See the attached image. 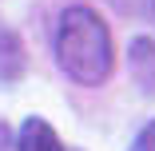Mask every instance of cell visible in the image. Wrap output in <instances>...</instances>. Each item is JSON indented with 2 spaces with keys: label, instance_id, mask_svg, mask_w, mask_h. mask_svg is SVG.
I'll use <instances>...</instances> for the list:
<instances>
[{
  "label": "cell",
  "instance_id": "cell-4",
  "mask_svg": "<svg viewBox=\"0 0 155 151\" xmlns=\"http://www.w3.org/2000/svg\"><path fill=\"white\" fill-rule=\"evenodd\" d=\"M24 72V48L16 32H0V84H12Z\"/></svg>",
  "mask_w": 155,
  "mask_h": 151
},
{
  "label": "cell",
  "instance_id": "cell-2",
  "mask_svg": "<svg viewBox=\"0 0 155 151\" xmlns=\"http://www.w3.org/2000/svg\"><path fill=\"white\" fill-rule=\"evenodd\" d=\"M131 76H135V84L143 87V92H151L155 96V40H147V36H135L131 40Z\"/></svg>",
  "mask_w": 155,
  "mask_h": 151
},
{
  "label": "cell",
  "instance_id": "cell-3",
  "mask_svg": "<svg viewBox=\"0 0 155 151\" xmlns=\"http://www.w3.org/2000/svg\"><path fill=\"white\" fill-rule=\"evenodd\" d=\"M16 151H64V143H60V135L44 123L40 115H32V119H24V127H20Z\"/></svg>",
  "mask_w": 155,
  "mask_h": 151
},
{
  "label": "cell",
  "instance_id": "cell-1",
  "mask_svg": "<svg viewBox=\"0 0 155 151\" xmlns=\"http://www.w3.org/2000/svg\"><path fill=\"white\" fill-rule=\"evenodd\" d=\"M56 60L76 84L96 87L111 76V32L100 20V12H91L87 4H72L60 16L56 28Z\"/></svg>",
  "mask_w": 155,
  "mask_h": 151
},
{
  "label": "cell",
  "instance_id": "cell-6",
  "mask_svg": "<svg viewBox=\"0 0 155 151\" xmlns=\"http://www.w3.org/2000/svg\"><path fill=\"white\" fill-rule=\"evenodd\" d=\"M0 151H12V135H8L4 123H0Z\"/></svg>",
  "mask_w": 155,
  "mask_h": 151
},
{
  "label": "cell",
  "instance_id": "cell-5",
  "mask_svg": "<svg viewBox=\"0 0 155 151\" xmlns=\"http://www.w3.org/2000/svg\"><path fill=\"white\" fill-rule=\"evenodd\" d=\"M131 151H155V119L135 135V143H131Z\"/></svg>",
  "mask_w": 155,
  "mask_h": 151
},
{
  "label": "cell",
  "instance_id": "cell-7",
  "mask_svg": "<svg viewBox=\"0 0 155 151\" xmlns=\"http://www.w3.org/2000/svg\"><path fill=\"white\" fill-rule=\"evenodd\" d=\"M115 4H119V8H127V0H115Z\"/></svg>",
  "mask_w": 155,
  "mask_h": 151
}]
</instances>
